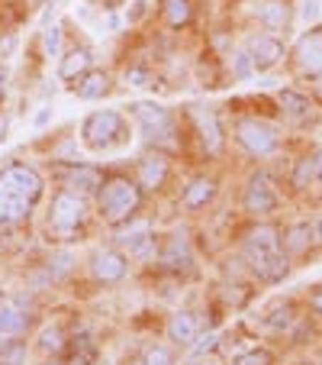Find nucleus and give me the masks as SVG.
<instances>
[{"instance_id":"nucleus-45","label":"nucleus","mask_w":322,"mask_h":365,"mask_svg":"<svg viewBox=\"0 0 322 365\" xmlns=\"http://www.w3.org/2000/svg\"><path fill=\"white\" fill-rule=\"evenodd\" d=\"M14 339H16V336H14V333H7V330H0V352L7 349V346H10V343H14Z\"/></svg>"},{"instance_id":"nucleus-26","label":"nucleus","mask_w":322,"mask_h":365,"mask_svg":"<svg viewBox=\"0 0 322 365\" xmlns=\"http://www.w3.org/2000/svg\"><path fill=\"white\" fill-rule=\"evenodd\" d=\"M117 230H119V233H117V246L126 249V252H129L136 242H142L145 236H151L149 220H129V223H123V227H117Z\"/></svg>"},{"instance_id":"nucleus-33","label":"nucleus","mask_w":322,"mask_h":365,"mask_svg":"<svg viewBox=\"0 0 322 365\" xmlns=\"http://www.w3.org/2000/svg\"><path fill=\"white\" fill-rule=\"evenodd\" d=\"M145 365H178L174 362V352L168 349V346H149L145 349Z\"/></svg>"},{"instance_id":"nucleus-19","label":"nucleus","mask_w":322,"mask_h":365,"mask_svg":"<svg viewBox=\"0 0 322 365\" xmlns=\"http://www.w3.org/2000/svg\"><path fill=\"white\" fill-rule=\"evenodd\" d=\"M110 88H113L110 75L100 71V68L84 71V75L75 81V94L81 97V101H103V97L110 94Z\"/></svg>"},{"instance_id":"nucleus-4","label":"nucleus","mask_w":322,"mask_h":365,"mask_svg":"<svg viewBox=\"0 0 322 365\" xmlns=\"http://www.w3.org/2000/svg\"><path fill=\"white\" fill-rule=\"evenodd\" d=\"M235 143H239L248 155L264 159V155H274V152L281 149V133H277L271 123H264V120L245 117V120H239V126H235Z\"/></svg>"},{"instance_id":"nucleus-50","label":"nucleus","mask_w":322,"mask_h":365,"mask_svg":"<svg viewBox=\"0 0 322 365\" xmlns=\"http://www.w3.org/2000/svg\"><path fill=\"white\" fill-rule=\"evenodd\" d=\"M300 365H313V362H300Z\"/></svg>"},{"instance_id":"nucleus-11","label":"nucleus","mask_w":322,"mask_h":365,"mask_svg":"<svg viewBox=\"0 0 322 365\" xmlns=\"http://www.w3.org/2000/svg\"><path fill=\"white\" fill-rule=\"evenodd\" d=\"M103 178H107V175H103L97 165H87V162H71L68 168H62L65 187H68V191H75V194H81V197L100 191Z\"/></svg>"},{"instance_id":"nucleus-3","label":"nucleus","mask_w":322,"mask_h":365,"mask_svg":"<svg viewBox=\"0 0 322 365\" xmlns=\"http://www.w3.org/2000/svg\"><path fill=\"white\" fill-rule=\"evenodd\" d=\"M84 217H87V204H84L81 194L62 191L52 197V207H48V236H55V240L68 242V240H77L84 230Z\"/></svg>"},{"instance_id":"nucleus-48","label":"nucleus","mask_w":322,"mask_h":365,"mask_svg":"<svg viewBox=\"0 0 322 365\" xmlns=\"http://www.w3.org/2000/svg\"><path fill=\"white\" fill-rule=\"evenodd\" d=\"M313 230H316V236H319V240H322V217H319V220H316V227H313Z\"/></svg>"},{"instance_id":"nucleus-21","label":"nucleus","mask_w":322,"mask_h":365,"mask_svg":"<svg viewBox=\"0 0 322 365\" xmlns=\"http://www.w3.org/2000/svg\"><path fill=\"white\" fill-rule=\"evenodd\" d=\"M26 327H29V310L26 307H20V304H14V301H0V330L20 336Z\"/></svg>"},{"instance_id":"nucleus-30","label":"nucleus","mask_w":322,"mask_h":365,"mask_svg":"<svg viewBox=\"0 0 322 365\" xmlns=\"http://www.w3.org/2000/svg\"><path fill=\"white\" fill-rule=\"evenodd\" d=\"M294 317H296V314H294V304H284V307H274L271 314H267L264 324L271 327V330H287V327L294 324Z\"/></svg>"},{"instance_id":"nucleus-31","label":"nucleus","mask_w":322,"mask_h":365,"mask_svg":"<svg viewBox=\"0 0 322 365\" xmlns=\"http://www.w3.org/2000/svg\"><path fill=\"white\" fill-rule=\"evenodd\" d=\"M39 349L45 352H62L65 349V336L58 327H45V330L39 333Z\"/></svg>"},{"instance_id":"nucleus-34","label":"nucleus","mask_w":322,"mask_h":365,"mask_svg":"<svg viewBox=\"0 0 322 365\" xmlns=\"http://www.w3.org/2000/svg\"><path fill=\"white\" fill-rule=\"evenodd\" d=\"M23 359H26V346L20 339H14L7 349L0 352V365H23Z\"/></svg>"},{"instance_id":"nucleus-41","label":"nucleus","mask_w":322,"mask_h":365,"mask_svg":"<svg viewBox=\"0 0 322 365\" xmlns=\"http://www.w3.org/2000/svg\"><path fill=\"white\" fill-rule=\"evenodd\" d=\"M303 16L316 20V16H319V0H303Z\"/></svg>"},{"instance_id":"nucleus-25","label":"nucleus","mask_w":322,"mask_h":365,"mask_svg":"<svg viewBox=\"0 0 322 365\" xmlns=\"http://www.w3.org/2000/svg\"><path fill=\"white\" fill-rule=\"evenodd\" d=\"M161 16L171 29H184L193 20V7L190 0H161Z\"/></svg>"},{"instance_id":"nucleus-20","label":"nucleus","mask_w":322,"mask_h":365,"mask_svg":"<svg viewBox=\"0 0 322 365\" xmlns=\"http://www.w3.org/2000/svg\"><path fill=\"white\" fill-rule=\"evenodd\" d=\"M29 210H33V204H26L23 197L10 194L7 187L0 185V227H7V223H16V220H23V217H29Z\"/></svg>"},{"instance_id":"nucleus-24","label":"nucleus","mask_w":322,"mask_h":365,"mask_svg":"<svg viewBox=\"0 0 322 365\" xmlns=\"http://www.w3.org/2000/svg\"><path fill=\"white\" fill-rule=\"evenodd\" d=\"M281 110L284 117L290 120H306L309 113H313V101H309L306 94H300V91H281Z\"/></svg>"},{"instance_id":"nucleus-43","label":"nucleus","mask_w":322,"mask_h":365,"mask_svg":"<svg viewBox=\"0 0 322 365\" xmlns=\"http://www.w3.org/2000/svg\"><path fill=\"white\" fill-rule=\"evenodd\" d=\"M309 307H313L316 314H322V284L313 288V294H309Z\"/></svg>"},{"instance_id":"nucleus-49","label":"nucleus","mask_w":322,"mask_h":365,"mask_svg":"<svg viewBox=\"0 0 322 365\" xmlns=\"http://www.w3.org/2000/svg\"><path fill=\"white\" fill-rule=\"evenodd\" d=\"M39 365H58V362H52V359H48V362H39Z\"/></svg>"},{"instance_id":"nucleus-6","label":"nucleus","mask_w":322,"mask_h":365,"mask_svg":"<svg viewBox=\"0 0 322 365\" xmlns=\"http://www.w3.org/2000/svg\"><path fill=\"white\" fill-rule=\"evenodd\" d=\"M0 185L7 187L10 194H16V197H23L26 204H39L42 191H45V181H42V175L36 172V168H29L26 162H10L7 168H0Z\"/></svg>"},{"instance_id":"nucleus-47","label":"nucleus","mask_w":322,"mask_h":365,"mask_svg":"<svg viewBox=\"0 0 322 365\" xmlns=\"http://www.w3.org/2000/svg\"><path fill=\"white\" fill-rule=\"evenodd\" d=\"M4 136H7V120L0 117V143H4Z\"/></svg>"},{"instance_id":"nucleus-1","label":"nucleus","mask_w":322,"mask_h":365,"mask_svg":"<svg viewBox=\"0 0 322 365\" xmlns=\"http://www.w3.org/2000/svg\"><path fill=\"white\" fill-rule=\"evenodd\" d=\"M142 200H145V191L136 178H129V175H110V178H103L100 191H97V210H100L103 223L123 227V223L139 217Z\"/></svg>"},{"instance_id":"nucleus-51","label":"nucleus","mask_w":322,"mask_h":365,"mask_svg":"<svg viewBox=\"0 0 322 365\" xmlns=\"http://www.w3.org/2000/svg\"><path fill=\"white\" fill-rule=\"evenodd\" d=\"M36 4H42V0H36Z\"/></svg>"},{"instance_id":"nucleus-9","label":"nucleus","mask_w":322,"mask_h":365,"mask_svg":"<svg viewBox=\"0 0 322 365\" xmlns=\"http://www.w3.org/2000/svg\"><path fill=\"white\" fill-rule=\"evenodd\" d=\"M277 204H281V194L277 187L267 181V175H254L245 187V197H242V207H245L248 214H274Z\"/></svg>"},{"instance_id":"nucleus-15","label":"nucleus","mask_w":322,"mask_h":365,"mask_svg":"<svg viewBox=\"0 0 322 365\" xmlns=\"http://www.w3.org/2000/svg\"><path fill=\"white\" fill-rule=\"evenodd\" d=\"M258 20L264 23L271 33H287L290 23H294V7H290V0H261L258 7H254Z\"/></svg>"},{"instance_id":"nucleus-40","label":"nucleus","mask_w":322,"mask_h":365,"mask_svg":"<svg viewBox=\"0 0 322 365\" xmlns=\"http://www.w3.org/2000/svg\"><path fill=\"white\" fill-rule=\"evenodd\" d=\"M216 343H220V336H216V333H206V339H200V343H193V352H197V356H200V352H210Z\"/></svg>"},{"instance_id":"nucleus-27","label":"nucleus","mask_w":322,"mask_h":365,"mask_svg":"<svg viewBox=\"0 0 322 365\" xmlns=\"http://www.w3.org/2000/svg\"><path fill=\"white\" fill-rule=\"evenodd\" d=\"M42 52H45L48 58L62 56V26L58 23H48L45 33H42Z\"/></svg>"},{"instance_id":"nucleus-46","label":"nucleus","mask_w":322,"mask_h":365,"mask_svg":"<svg viewBox=\"0 0 322 365\" xmlns=\"http://www.w3.org/2000/svg\"><path fill=\"white\" fill-rule=\"evenodd\" d=\"M313 162H316V181H322V149L313 155Z\"/></svg>"},{"instance_id":"nucleus-32","label":"nucleus","mask_w":322,"mask_h":365,"mask_svg":"<svg viewBox=\"0 0 322 365\" xmlns=\"http://www.w3.org/2000/svg\"><path fill=\"white\" fill-rule=\"evenodd\" d=\"M71 269H75V255H71V252H65V249H62V252H55V255H52V262H48V275H52V278H58V275H68Z\"/></svg>"},{"instance_id":"nucleus-7","label":"nucleus","mask_w":322,"mask_h":365,"mask_svg":"<svg viewBox=\"0 0 322 365\" xmlns=\"http://www.w3.org/2000/svg\"><path fill=\"white\" fill-rule=\"evenodd\" d=\"M294 58H296L300 75L319 81L322 78V26H313L300 36V42L294 48Z\"/></svg>"},{"instance_id":"nucleus-8","label":"nucleus","mask_w":322,"mask_h":365,"mask_svg":"<svg viewBox=\"0 0 322 365\" xmlns=\"http://www.w3.org/2000/svg\"><path fill=\"white\" fill-rule=\"evenodd\" d=\"M129 255L123 249H97L90 255V275L97 278L100 284H117L129 275Z\"/></svg>"},{"instance_id":"nucleus-52","label":"nucleus","mask_w":322,"mask_h":365,"mask_svg":"<svg viewBox=\"0 0 322 365\" xmlns=\"http://www.w3.org/2000/svg\"><path fill=\"white\" fill-rule=\"evenodd\" d=\"M319 365H322V362H319Z\"/></svg>"},{"instance_id":"nucleus-37","label":"nucleus","mask_w":322,"mask_h":365,"mask_svg":"<svg viewBox=\"0 0 322 365\" xmlns=\"http://www.w3.org/2000/svg\"><path fill=\"white\" fill-rule=\"evenodd\" d=\"M94 356H97V352H94V343L81 339V349L75 352V362H71V365H90V362H94Z\"/></svg>"},{"instance_id":"nucleus-10","label":"nucleus","mask_w":322,"mask_h":365,"mask_svg":"<svg viewBox=\"0 0 322 365\" xmlns=\"http://www.w3.org/2000/svg\"><path fill=\"white\" fill-rule=\"evenodd\" d=\"M132 117L142 123V130L149 133L151 139L161 136V133H171L174 130V113L168 110L165 103H155V101H136L132 103Z\"/></svg>"},{"instance_id":"nucleus-36","label":"nucleus","mask_w":322,"mask_h":365,"mask_svg":"<svg viewBox=\"0 0 322 365\" xmlns=\"http://www.w3.org/2000/svg\"><path fill=\"white\" fill-rule=\"evenodd\" d=\"M248 75H252V58H248V52H235V78L245 81Z\"/></svg>"},{"instance_id":"nucleus-16","label":"nucleus","mask_w":322,"mask_h":365,"mask_svg":"<svg viewBox=\"0 0 322 365\" xmlns=\"http://www.w3.org/2000/svg\"><path fill=\"white\" fill-rule=\"evenodd\" d=\"M216 194H220V181L210 178V175H200V178H193L190 185L184 187L181 204H184L187 210H203V207H210L213 200H216Z\"/></svg>"},{"instance_id":"nucleus-12","label":"nucleus","mask_w":322,"mask_h":365,"mask_svg":"<svg viewBox=\"0 0 322 365\" xmlns=\"http://www.w3.org/2000/svg\"><path fill=\"white\" fill-rule=\"evenodd\" d=\"M284 42L277 39V36L264 33V36H254L252 46H248V58H252V68L254 71H267V68H274L277 62L284 58Z\"/></svg>"},{"instance_id":"nucleus-44","label":"nucleus","mask_w":322,"mask_h":365,"mask_svg":"<svg viewBox=\"0 0 322 365\" xmlns=\"http://www.w3.org/2000/svg\"><path fill=\"white\" fill-rule=\"evenodd\" d=\"M7 78H10L7 65H0V103H4V94H7Z\"/></svg>"},{"instance_id":"nucleus-35","label":"nucleus","mask_w":322,"mask_h":365,"mask_svg":"<svg viewBox=\"0 0 322 365\" xmlns=\"http://www.w3.org/2000/svg\"><path fill=\"white\" fill-rule=\"evenodd\" d=\"M235 365H271V352L252 349V352H245V356H239V362Z\"/></svg>"},{"instance_id":"nucleus-39","label":"nucleus","mask_w":322,"mask_h":365,"mask_svg":"<svg viewBox=\"0 0 322 365\" xmlns=\"http://www.w3.org/2000/svg\"><path fill=\"white\" fill-rule=\"evenodd\" d=\"M16 48V33H4L0 36V58H7Z\"/></svg>"},{"instance_id":"nucleus-17","label":"nucleus","mask_w":322,"mask_h":365,"mask_svg":"<svg viewBox=\"0 0 322 365\" xmlns=\"http://www.w3.org/2000/svg\"><path fill=\"white\" fill-rule=\"evenodd\" d=\"M94 68V52L87 46H75L68 52H62V62H58V78L62 81H77L84 71Z\"/></svg>"},{"instance_id":"nucleus-28","label":"nucleus","mask_w":322,"mask_h":365,"mask_svg":"<svg viewBox=\"0 0 322 365\" xmlns=\"http://www.w3.org/2000/svg\"><path fill=\"white\" fill-rule=\"evenodd\" d=\"M313 178H316V162H313V155H303V159L296 162L290 181H294L296 187H306V185H313Z\"/></svg>"},{"instance_id":"nucleus-5","label":"nucleus","mask_w":322,"mask_h":365,"mask_svg":"<svg viewBox=\"0 0 322 365\" xmlns=\"http://www.w3.org/2000/svg\"><path fill=\"white\" fill-rule=\"evenodd\" d=\"M242 259L261 282H281L290 272V259L284 249H261L252 242H242Z\"/></svg>"},{"instance_id":"nucleus-13","label":"nucleus","mask_w":322,"mask_h":365,"mask_svg":"<svg viewBox=\"0 0 322 365\" xmlns=\"http://www.w3.org/2000/svg\"><path fill=\"white\" fill-rule=\"evenodd\" d=\"M190 113H193V123H197V133H200V139H203L206 152L216 155V152L222 149V130H220V120H216V110L206 107V103H197Z\"/></svg>"},{"instance_id":"nucleus-22","label":"nucleus","mask_w":322,"mask_h":365,"mask_svg":"<svg viewBox=\"0 0 322 365\" xmlns=\"http://www.w3.org/2000/svg\"><path fill=\"white\" fill-rule=\"evenodd\" d=\"M313 240H316V230L309 227V223H296V227H290L287 233H284L281 246L287 255H303L309 246H313Z\"/></svg>"},{"instance_id":"nucleus-23","label":"nucleus","mask_w":322,"mask_h":365,"mask_svg":"<svg viewBox=\"0 0 322 365\" xmlns=\"http://www.w3.org/2000/svg\"><path fill=\"white\" fill-rule=\"evenodd\" d=\"M158 259H168L174 269H187V265H190V246H187V240L181 236V230H174V233L168 236V242H165V249L158 252Z\"/></svg>"},{"instance_id":"nucleus-38","label":"nucleus","mask_w":322,"mask_h":365,"mask_svg":"<svg viewBox=\"0 0 322 365\" xmlns=\"http://www.w3.org/2000/svg\"><path fill=\"white\" fill-rule=\"evenodd\" d=\"M245 301H248V291L239 288V284H229V288H226V304H232V307H242Z\"/></svg>"},{"instance_id":"nucleus-18","label":"nucleus","mask_w":322,"mask_h":365,"mask_svg":"<svg viewBox=\"0 0 322 365\" xmlns=\"http://www.w3.org/2000/svg\"><path fill=\"white\" fill-rule=\"evenodd\" d=\"M197 336H200V327H197V317H193L190 310L171 314V320H168V339H171L174 346L187 349V346L197 343Z\"/></svg>"},{"instance_id":"nucleus-2","label":"nucleus","mask_w":322,"mask_h":365,"mask_svg":"<svg viewBox=\"0 0 322 365\" xmlns=\"http://www.w3.org/2000/svg\"><path fill=\"white\" fill-rule=\"evenodd\" d=\"M129 139V130H126V120L123 113L117 110H94L84 117L81 123V143L94 152H110V149H119V145Z\"/></svg>"},{"instance_id":"nucleus-42","label":"nucleus","mask_w":322,"mask_h":365,"mask_svg":"<svg viewBox=\"0 0 322 365\" xmlns=\"http://www.w3.org/2000/svg\"><path fill=\"white\" fill-rule=\"evenodd\" d=\"M145 10H149V4H145V0H136V7L129 10V23H139V20H142Z\"/></svg>"},{"instance_id":"nucleus-29","label":"nucleus","mask_w":322,"mask_h":365,"mask_svg":"<svg viewBox=\"0 0 322 365\" xmlns=\"http://www.w3.org/2000/svg\"><path fill=\"white\" fill-rule=\"evenodd\" d=\"M151 78H155V71L145 68V65H129V68L123 71V81L129 84V88H151Z\"/></svg>"},{"instance_id":"nucleus-14","label":"nucleus","mask_w":322,"mask_h":365,"mask_svg":"<svg viewBox=\"0 0 322 365\" xmlns=\"http://www.w3.org/2000/svg\"><path fill=\"white\" fill-rule=\"evenodd\" d=\"M168 175H171V165H168L165 152H149V155L139 162L136 181L142 185V191H155V187H161L168 181Z\"/></svg>"}]
</instances>
